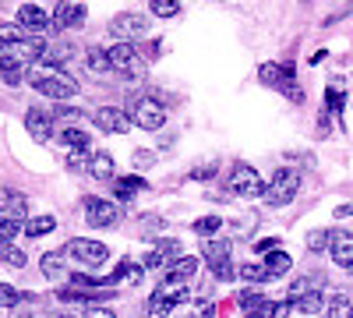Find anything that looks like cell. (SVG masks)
Wrapping results in <instances>:
<instances>
[{
  "label": "cell",
  "mask_w": 353,
  "mask_h": 318,
  "mask_svg": "<svg viewBox=\"0 0 353 318\" xmlns=\"http://www.w3.org/2000/svg\"><path fill=\"white\" fill-rule=\"evenodd\" d=\"M350 212H353V206H339V209H336V216H339V219H346Z\"/></svg>",
  "instance_id": "49"
},
{
  "label": "cell",
  "mask_w": 353,
  "mask_h": 318,
  "mask_svg": "<svg viewBox=\"0 0 353 318\" xmlns=\"http://www.w3.org/2000/svg\"><path fill=\"white\" fill-rule=\"evenodd\" d=\"M201 258H205V266H209L212 272L233 266V262H230V241H205V244H201Z\"/></svg>",
  "instance_id": "15"
},
{
  "label": "cell",
  "mask_w": 353,
  "mask_h": 318,
  "mask_svg": "<svg viewBox=\"0 0 353 318\" xmlns=\"http://www.w3.org/2000/svg\"><path fill=\"white\" fill-rule=\"evenodd\" d=\"M149 163H152L149 152H138V156H134V166H149Z\"/></svg>",
  "instance_id": "48"
},
{
  "label": "cell",
  "mask_w": 353,
  "mask_h": 318,
  "mask_svg": "<svg viewBox=\"0 0 353 318\" xmlns=\"http://www.w3.org/2000/svg\"><path fill=\"white\" fill-rule=\"evenodd\" d=\"M81 113H85V110H78V106H64V103H61V106L53 110V117H64V121H78Z\"/></svg>",
  "instance_id": "42"
},
{
  "label": "cell",
  "mask_w": 353,
  "mask_h": 318,
  "mask_svg": "<svg viewBox=\"0 0 353 318\" xmlns=\"http://www.w3.org/2000/svg\"><path fill=\"white\" fill-rule=\"evenodd\" d=\"M230 191H233V195H241V198H261L265 191H269V184L258 177V170H254V166L237 163V166L230 170Z\"/></svg>",
  "instance_id": "6"
},
{
  "label": "cell",
  "mask_w": 353,
  "mask_h": 318,
  "mask_svg": "<svg viewBox=\"0 0 353 318\" xmlns=\"http://www.w3.org/2000/svg\"><path fill=\"white\" fill-rule=\"evenodd\" d=\"M64 251H68L71 258H78L81 266H92V269H99V266L106 262V258H110V248H106V244L88 241V237H71Z\"/></svg>",
  "instance_id": "8"
},
{
  "label": "cell",
  "mask_w": 353,
  "mask_h": 318,
  "mask_svg": "<svg viewBox=\"0 0 353 318\" xmlns=\"http://www.w3.org/2000/svg\"><path fill=\"white\" fill-rule=\"evenodd\" d=\"M106 53H110V71H117V74H138L141 71V53L134 43H117Z\"/></svg>",
  "instance_id": "10"
},
{
  "label": "cell",
  "mask_w": 353,
  "mask_h": 318,
  "mask_svg": "<svg viewBox=\"0 0 353 318\" xmlns=\"http://www.w3.org/2000/svg\"><path fill=\"white\" fill-rule=\"evenodd\" d=\"M4 262H8V266H14V269H21V266H25V251H21V248H14V244H11V248H4Z\"/></svg>",
  "instance_id": "40"
},
{
  "label": "cell",
  "mask_w": 353,
  "mask_h": 318,
  "mask_svg": "<svg viewBox=\"0 0 353 318\" xmlns=\"http://www.w3.org/2000/svg\"><path fill=\"white\" fill-rule=\"evenodd\" d=\"M297 191H301V173L290 170V166H279V170L272 173V181H269L265 201H269L272 209H279V206H290V201L297 198Z\"/></svg>",
  "instance_id": "5"
},
{
  "label": "cell",
  "mask_w": 353,
  "mask_h": 318,
  "mask_svg": "<svg viewBox=\"0 0 353 318\" xmlns=\"http://www.w3.org/2000/svg\"><path fill=\"white\" fill-rule=\"evenodd\" d=\"M181 11V0H152V14L156 18H173Z\"/></svg>",
  "instance_id": "35"
},
{
  "label": "cell",
  "mask_w": 353,
  "mask_h": 318,
  "mask_svg": "<svg viewBox=\"0 0 353 318\" xmlns=\"http://www.w3.org/2000/svg\"><path fill=\"white\" fill-rule=\"evenodd\" d=\"M166 258H173V262L181 258V244H176V241H156V248L141 258V266L145 269H163Z\"/></svg>",
  "instance_id": "16"
},
{
  "label": "cell",
  "mask_w": 353,
  "mask_h": 318,
  "mask_svg": "<svg viewBox=\"0 0 353 318\" xmlns=\"http://www.w3.org/2000/svg\"><path fill=\"white\" fill-rule=\"evenodd\" d=\"M88 71H92V74L110 71V53H106V50H99V46L88 50Z\"/></svg>",
  "instance_id": "31"
},
{
  "label": "cell",
  "mask_w": 353,
  "mask_h": 318,
  "mask_svg": "<svg viewBox=\"0 0 353 318\" xmlns=\"http://www.w3.org/2000/svg\"><path fill=\"white\" fill-rule=\"evenodd\" d=\"M74 4H81V0H74Z\"/></svg>",
  "instance_id": "51"
},
{
  "label": "cell",
  "mask_w": 353,
  "mask_h": 318,
  "mask_svg": "<svg viewBox=\"0 0 353 318\" xmlns=\"http://www.w3.org/2000/svg\"><path fill=\"white\" fill-rule=\"evenodd\" d=\"M254 251H258V255H272V251H279V237H261V241L254 244Z\"/></svg>",
  "instance_id": "43"
},
{
  "label": "cell",
  "mask_w": 353,
  "mask_h": 318,
  "mask_svg": "<svg viewBox=\"0 0 353 318\" xmlns=\"http://www.w3.org/2000/svg\"><path fill=\"white\" fill-rule=\"evenodd\" d=\"M92 124L103 131V135H128V128L134 124L124 110H117V106H99L92 113Z\"/></svg>",
  "instance_id": "11"
},
{
  "label": "cell",
  "mask_w": 353,
  "mask_h": 318,
  "mask_svg": "<svg viewBox=\"0 0 353 318\" xmlns=\"http://www.w3.org/2000/svg\"><path fill=\"white\" fill-rule=\"evenodd\" d=\"M18 301H28L25 294H18L14 286H8V283H0V308H14Z\"/></svg>",
  "instance_id": "36"
},
{
  "label": "cell",
  "mask_w": 353,
  "mask_h": 318,
  "mask_svg": "<svg viewBox=\"0 0 353 318\" xmlns=\"http://www.w3.org/2000/svg\"><path fill=\"white\" fill-rule=\"evenodd\" d=\"M145 188H149V184H145L141 177H117L113 181V195L117 198H121V201H131L138 191H145Z\"/></svg>",
  "instance_id": "23"
},
{
  "label": "cell",
  "mask_w": 353,
  "mask_h": 318,
  "mask_svg": "<svg viewBox=\"0 0 353 318\" xmlns=\"http://www.w3.org/2000/svg\"><path fill=\"white\" fill-rule=\"evenodd\" d=\"M141 226H145V234H152V230H159V226H163V219H159V216H145V219H141Z\"/></svg>",
  "instance_id": "46"
},
{
  "label": "cell",
  "mask_w": 353,
  "mask_h": 318,
  "mask_svg": "<svg viewBox=\"0 0 353 318\" xmlns=\"http://www.w3.org/2000/svg\"><path fill=\"white\" fill-rule=\"evenodd\" d=\"M237 304H241V308H244L248 315H261V311H272L269 297H265V294H258V290H241Z\"/></svg>",
  "instance_id": "22"
},
{
  "label": "cell",
  "mask_w": 353,
  "mask_h": 318,
  "mask_svg": "<svg viewBox=\"0 0 353 318\" xmlns=\"http://www.w3.org/2000/svg\"><path fill=\"white\" fill-rule=\"evenodd\" d=\"M61 141H64L71 152H88V135L81 128H64L61 131Z\"/></svg>",
  "instance_id": "28"
},
{
  "label": "cell",
  "mask_w": 353,
  "mask_h": 318,
  "mask_svg": "<svg viewBox=\"0 0 353 318\" xmlns=\"http://www.w3.org/2000/svg\"><path fill=\"white\" fill-rule=\"evenodd\" d=\"M219 226H223L219 216H201V219H194V234H198V237H216Z\"/></svg>",
  "instance_id": "30"
},
{
  "label": "cell",
  "mask_w": 353,
  "mask_h": 318,
  "mask_svg": "<svg viewBox=\"0 0 353 318\" xmlns=\"http://www.w3.org/2000/svg\"><path fill=\"white\" fill-rule=\"evenodd\" d=\"M110 32L121 39V43H134V39H141L145 32H149V18H145V14H134V11L117 14V18L110 21Z\"/></svg>",
  "instance_id": "9"
},
{
  "label": "cell",
  "mask_w": 353,
  "mask_h": 318,
  "mask_svg": "<svg viewBox=\"0 0 353 318\" xmlns=\"http://www.w3.org/2000/svg\"><path fill=\"white\" fill-rule=\"evenodd\" d=\"M46 39L43 36H0V68H18L28 71L39 64V57L46 61Z\"/></svg>",
  "instance_id": "1"
},
{
  "label": "cell",
  "mask_w": 353,
  "mask_h": 318,
  "mask_svg": "<svg viewBox=\"0 0 353 318\" xmlns=\"http://www.w3.org/2000/svg\"><path fill=\"white\" fill-rule=\"evenodd\" d=\"M241 279L244 283H265L269 272H265V266H241Z\"/></svg>",
  "instance_id": "38"
},
{
  "label": "cell",
  "mask_w": 353,
  "mask_h": 318,
  "mask_svg": "<svg viewBox=\"0 0 353 318\" xmlns=\"http://www.w3.org/2000/svg\"><path fill=\"white\" fill-rule=\"evenodd\" d=\"M25 195L8 191L4 195V206H0V248H11V241L25 230Z\"/></svg>",
  "instance_id": "3"
},
{
  "label": "cell",
  "mask_w": 353,
  "mask_h": 318,
  "mask_svg": "<svg viewBox=\"0 0 353 318\" xmlns=\"http://www.w3.org/2000/svg\"><path fill=\"white\" fill-rule=\"evenodd\" d=\"M113 283H128V286L141 283V266H134V262H128V258H124V262H121V266H117V269L103 279V286H113Z\"/></svg>",
  "instance_id": "20"
},
{
  "label": "cell",
  "mask_w": 353,
  "mask_h": 318,
  "mask_svg": "<svg viewBox=\"0 0 353 318\" xmlns=\"http://www.w3.org/2000/svg\"><path fill=\"white\" fill-rule=\"evenodd\" d=\"M209 177H216V163H212V166L205 163V166H194V170H191V181H209Z\"/></svg>",
  "instance_id": "44"
},
{
  "label": "cell",
  "mask_w": 353,
  "mask_h": 318,
  "mask_svg": "<svg viewBox=\"0 0 353 318\" xmlns=\"http://www.w3.org/2000/svg\"><path fill=\"white\" fill-rule=\"evenodd\" d=\"M85 21V4H74V0H61V8L53 14L57 28H78Z\"/></svg>",
  "instance_id": "17"
},
{
  "label": "cell",
  "mask_w": 353,
  "mask_h": 318,
  "mask_svg": "<svg viewBox=\"0 0 353 318\" xmlns=\"http://www.w3.org/2000/svg\"><path fill=\"white\" fill-rule=\"evenodd\" d=\"M332 262L339 269H353V234L350 230H332Z\"/></svg>",
  "instance_id": "14"
},
{
  "label": "cell",
  "mask_w": 353,
  "mask_h": 318,
  "mask_svg": "<svg viewBox=\"0 0 353 318\" xmlns=\"http://www.w3.org/2000/svg\"><path fill=\"white\" fill-rule=\"evenodd\" d=\"M325 103H329V113H343V103H346V92H343V85H329L325 89Z\"/></svg>",
  "instance_id": "34"
},
{
  "label": "cell",
  "mask_w": 353,
  "mask_h": 318,
  "mask_svg": "<svg viewBox=\"0 0 353 318\" xmlns=\"http://www.w3.org/2000/svg\"><path fill=\"white\" fill-rule=\"evenodd\" d=\"M53 230H57L53 216H32L25 223V237H43V234H53Z\"/></svg>",
  "instance_id": "27"
},
{
  "label": "cell",
  "mask_w": 353,
  "mask_h": 318,
  "mask_svg": "<svg viewBox=\"0 0 353 318\" xmlns=\"http://www.w3.org/2000/svg\"><path fill=\"white\" fill-rule=\"evenodd\" d=\"M117 206L110 198H85V219L88 226H113L117 223Z\"/></svg>",
  "instance_id": "13"
},
{
  "label": "cell",
  "mask_w": 353,
  "mask_h": 318,
  "mask_svg": "<svg viewBox=\"0 0 353 318\" xmlns=\"http://www.w3.org/2000/svg\"><path fill=\"white\" fill-rule=\"evenodd\" d=\"M131 121H134L141 131H159V128L166 124V106H163L156 96H145V99H138V103H134Z\"/></svg>",
  "instance_id": "7"
},
{
  "label": "cell",
  "mask_w": 353,
  "mask_h": 318,
  "mask_svg": "<svg viewBox=\"0 0 353 318\" xmlns=\"http://www.w3.org/2000/svg\"><path fill=\"white\" fill-rule=\"evenodd\" d=\"M325 318H353V301H350L346 294H332Z\"/></svg>",
  "instance_id": "29"
},
{
  "label": "cell",
  "mask_w": 353,
  "mask_h": 318,
  "mask_svg": "<svg viewBox=\"0 0 353 318\" xmlns=\"http://www.w3.org/2000/svg\"><path fill=\"white\" fill-rule=\"evenodd\" d=\"M293 311V301H279V304H272V311H269V318H286Z\"/></svg>",
  "instance_id": "45"
},
{
  "label": "cell",
  "mask_w": 353,
  "mask_h": 318,
  "mask_svg": "<svg viewBox=\"0 0 353 318\" xmlns=\"http://www.w3.org/2000/svg\"><path fill=\"white\" fill-rule=\"evenodd\" d=\"M28 81H32V89H36L39 96L57 99V103H64V99H71V96L78 92V81H74L64 68H53V64H46V61H39V64L28 68Z\"/></svg>",
  "instance_id": "2"
},
{
  "label": "cell",
  "mask_w": 353,
  "mask_h": 318,
  "mask_svg": "<svg viewBox=\"0 0 353 318\" xmlns=\"http://www.w3.org/2000/svg\"><path fill=\"white\" fill-rule=\"evenodd\" d=\"M297 308H301L304 315H314V311L325 308V297H321V290H307V294L297 301Z\"/></svg>",
  "instance_id": "33"
},
{
  "label": "cell",
  "mask_w": 353,
  "mask_h": 318,
  "mask_svg": "<svg viewBox=\"0 0 353 318\" xmlns=\"http://www.w3.org/2000/svg\"><path fill=\"white\" fill-rule=\"evenodd\" d=\"M88 163H92V156H85V152H71V156H68V170H71V173H81Z\"/></svg>",
  "instance_id": "39"
},
{
  "label": "cell",
  "mask_w": 353,
  "mask_h": 318,
  "mask_svg": "<svg viewBox=\"0 0 353 318\" xmlns=\"http://www.w3.org/2000/svg\"><path fill=\"white\" fill-rule=\"evenodd\" d=\"M53 110H43V106H28L25 110V128L32 135V141H50L53 135Z\"/></svg>",
  "instance_id": "12"
},
{
  "label": "cell",
  "mask_w": 353,
  "mask_h": 318,
  "mask_svg": "<svg viewBox=\"0 0 353 318\" xmlns=\"http://www.w3.org/2000/svg\"><path fill=\"white\" fill-rule=\"evenodd\" d=\"M244 318H269V311H261V315H244Z\"/></svg>",
  "instance_id": "50"
},
{
  "label": "cell",
  "mask_w": 353,
  "mask_h": 318,
  "mask_svg": "<svg viewBox=\"0 0 353 318\" xmlns=\"http://www.w3.org/2000/svg\"><path fill=\"white\" fill-rule=\"evenodd\" d=\"M279 92L290 99V103H304V89H301V85L297 81H293V78H286L283 85H279Z\"/></svg>",
  "instance_id": "37"
},
{
  "label": "cell",
  "mask_w": 353,
  "mask_h": 318,
  "mask_svg": "<svg viewBox=\"0 0 353 318\" xmlns=\"http://www.w3.org/2000/svg\"><path fill=\"white\" fill-rule=\"evenodd\" d=\"M290 266H293V258H290L286 251H272V255H265V272H269V279L286 276V272H290Z\"/></svg>",
  "instance_id": "24"
},
{
  "label": "cell",
  "mask_w": 353,
  "mask_h": 318,
  "mask_svg": "<svg viewBox=\"0 0 353 318\" xmlns=\"http://www.w3.org/2000/svg\"><path fill=\"white\" fill-rule=\"evenodd\" d=\"M194 272H198V258H194V255H181V258H176V262L170 266V272H166V276H176V279L191 283V279H194Z\"/></svg>",
  "instance_id": "25"
},
{
  "label": "cell",
  "mask_w": 353,
  "mask_h": 318,
  "mask_svg": "<svg viewBox=\"0 0 353 318\" xmlns=\"http://www.w3.org/2000/svg\"><path fill=\"white\" fill-rule=\"evenodd\" d=\"M325 248H332V230H311L307 234V251H325Z\"/></svg>",
  "instance_id": "32"
},
{
  "label": "cell",
  "mask_w": 353,
  "mask_h": 318,
  "mask_svg": "<svg viewBox=\"0 0 353 318\" xmlns=\"http://www.w3.org/2000/svg\"><path fill=\"white\" fill-rule=\"evenodd\" d=\"M88 318H117L110 308H92V311H88Z\"/></svg>",
  "instance_id": "47"
},
{
  "label": "cell",
  "mask_w": 353,
  "mask_h": 318,
  "mask_svg": "<svg viewBox=\"0 0 353 318\" xmlns=\"http://www.w3.org/2000/svg\"><path fill=\"white\" fill-rule=\"evenodd\" d=\"M64 262H68V251H46L39 258V272L46 279H61L64 276Z\"/></svg>",
  "instance_id": "21"
},
{
  "label": "cell",
  "mask_w": 353,
  "mask_h": 318,
  "mask_svg": "<svg viewBox=\"0 0 353 318\" xmlns=\"http://www.w3.org/2000/svg\"><path fill=\"white\" fill-rule=\"evenodd\" d=\"M88 173H92V177H99V181H110V177H113V156H110V152H96L92 163H88Z\"/></svg>",
  "instance_id": "26"
},
{
  "label": "cell",
  "mask_w": 353,
  "mask_h": 318,
  "mask_svg": "<svg viewBox=\"0 0 353 318\" xmlns=\"http://www.w3.org/2000/svg\"><path fill=\"white\" fill-rule=\"evenodd\" d=\"M258 78L269 85V89L279 92V85H283L286 78H293V64H290V61H286V64H272V61H269V64H261V68H258Z\"/></svg>",
  "instance_id": "18"
},
{
  "label": "cell",
  "mask_w": 353,
  "mask_h": 318,
  "mask_svg": "<svg viewBox=\"0 0 353 318\" xmlns=\"http://www.w3.org/2000/svg\"><path fill=\"white\" fill-rule=\"evenodd\" d=\"M191 294H188V283L184 279H176V276H166L159 286H156V294L149 297V318H166L176 304H184Z\"/></svg>",
  "instance_id": "4"
},
{
  "label": "cell",
  "mask_w": 353,
  "mask_h": 318,
  "mask_svg": "<svg viewBox=\"0 0 353 318\" xmlns=\"http://www.w3.org/2000/svg\"><path fill=\"white\" fill-rule=\"evenodd\" d=\"M191 318H216V304L212 301H198L194 311H191Z\"/></svg>",
  "instance_id": "41"
},
{
  "label": "cell",
  "mask_w": 353,
  "mask_h": 318,
  "mask_svg": "<svg viewBox=\"0 0 353 318\" xmlns=\"http://www.w3.org/2000/svg\"><path fill=\"white\" fill-rule=\"evenodd\" d=\"M18 25H25V28H32V32L39 36L43 28L50 25V14H46L43 8H36V4H21V8H18Z\"/></svg>",
  "instance_id": "19"
}]
</instances>
